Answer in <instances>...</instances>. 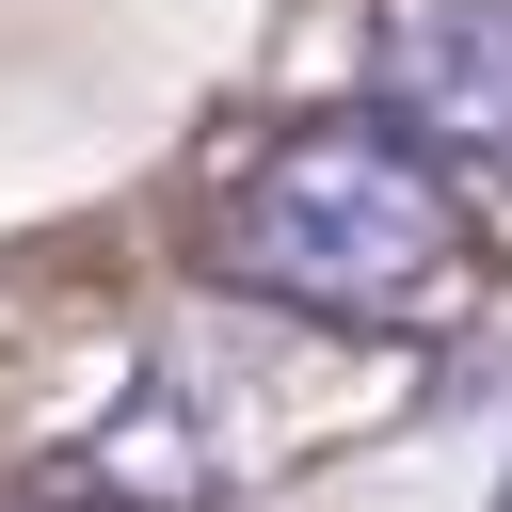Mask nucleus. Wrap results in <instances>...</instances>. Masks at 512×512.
<instances>
[{
    "instance_id": "nucleus-1",
    "label": "nucleus",
    "mask_w": 512,
    "mask_h": 512,
    "mask_svg": "<svg viewBox=\"0 0 512 512\" xmlns=\"http://www.w3.org/2000/svg\"><path fill=\"white\" fill-rule=\"evenodd\" d=\"M208 256L256 288V304H304V320H352V336H432L464 288H480V224L448 192V160H416L384 112H304L240 160Z\"/></svg>"
},
{
    "instance_id": "nucleus-2",
    "label": "nucleus",
    "mask_w": 512,
    "mask_h": 512,
    "mask_svg": "<svg viewBox=\"0 0 512 512\" xmlns=\"http://www.w3.org/2000/svg\"><path fill=\"white\" fill-rule=\"evenodd\" d=\"M368 96L416 160L512 176V0H384L368 16Z\"/></svg>"
}]
</instances>
